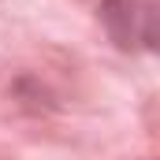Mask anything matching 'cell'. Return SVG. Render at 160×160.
Masks as SVG:
<instances>
[{
    "label": "cell",
    "instance_id": "cell-1",
    "mask_svg": "<svg viewBox=\"0 0 160 160\" xmlns=\"http://www.w3.org/2000/svg\"><path fill=\"white\" fill-rule=\"evenodd\" d=\"M101 22L108 38L127 52H153L157 48V11L149 0H104Z\"/></svg>",
    "mask_w": 160,
    "mask_h": 160
}]
</instances>
